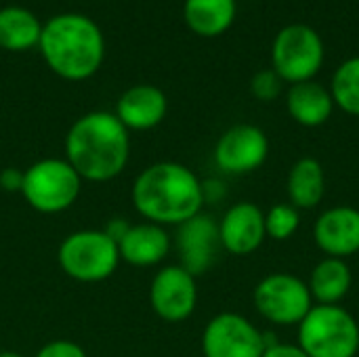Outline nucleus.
Here are the masks:
<instances>
[{"label":"nucleus","instance_id":"20e7f679","mask_svg":"<svg viewBox=\"0 0 359 357\" xmlns=\"http://www.w3.org/2000/svg\"><path fill=\"white\" fill-rule=\"evenodd\" d=\"M297 328L309 357H358L359 324L341 305H313Z\"/></svg>","mask_w":359,"mask_h":357},{"label":"nucleus","instance_id":"f03ea898","mask_svg":"<svg viewBox=\"0 0 359 357\" xmlns=\"http://www.w3.org/2000/svg\"><path fill=\"white\" fill-rule=\"evenodd\" d=\"M130 158V137L114 112H88L65 135V160L88 183L120 177Z\"/></svg>","mask_w":359,"mask_h":357},{"label":"nucleus","instance_id":"5701e85b","mask_svg":"<svg viewBox=\"0 0 359 357\" xmlns=\"http://www.w3.org/2000/svg\"><path fill=\"white\" fill-rule=\"evenodd\" d=\"M299 227H301V210H297L288 202L273 204L265 213V231H267V238H271L276 242L290 240L299 231Z\"/></svg>","mask_w":359,"mask_h":357},{"label":"nucleus","instance_id":"c85d7f7f","mask_svg":"<svg viewBox=\"0 0 359 357\" xmlns=\"http://www.w3.org/2000/svg\"><path fill=\"white\" fill-rule=\"evenodd\" d=\"M0 357H25L23 353H17V351H0Z\"/></svg>","mask_w":359,"mask_h":357},{"label":"nucleus","instance_id":"7ed1b4c3","mask_svg":"<svg viewBox=\"0 0 359 357\" xmlns=\"http://www.w3.org/2000/svg\"><path fill=\"white\" fill-rule=\"evenodd\" d=\"M38 48L48 69L69 82L93 78L105 59L101 27L80 13H59L42 23Z\"/></svg>","mask_w":359,"mask_h":357},{"label":"nucleus","instance_id":"cd10ccee","mask_svg":"<svg viewBox=\"0 0 359 357\" xmlns=\"http://www.w3.org/2000/svg\"><path fill=\"white\" fill-rule=\"evenodd\" d=\"M130 225H133V223H128L126 219H122V217H116V219H111V221L105 225V229H103V231H105V234H107V236H109V238H111L116 244H118V242H120V240L126 236V231L130 229Z\"/></svg>","mask_w":359,"mask_h":357},{"label":"nucleus","instance_id":"ddd939ff","mask_svg":"<svg viewBox=\"0 0 359 357\" xmlns=\"http://www.w3.org/2000/svg\"><path fill=\"white\" fill-rule=\"evenodd\" d=\"M221 248L233 257L257 252L267 240L265 213L255 202H238L225 210L219 221Z\"/></svg>","mask_w":359,"mask_h":357},{"label":"nucleus","instance_id":"f257e3e1","mask_svg":"<svg viewBox=\"0 0 359 357\" xmlns=\"http://www.w3.org/2000/svg\"><path fill=\"white\" fill-rule=\"evenodd\" d=\"M135 210L162 227H179L202 213L204 185L200 177L181 162H156L145 166L130 189Z\"/></svg>","mask_w":359,"mask_h":357},{"label":"nucleus","instance_id":"b1692460","mask_svg":"<svg viewBox=\"0 0 359 357\" xmlns=\"http://www.w3.org/2000/svg\"><path fill=\"white\" fill-rule=\"evenodd\" d=\"M282 86H284V80L273 69H261L250 80V93L255 95V99L265 101V103L278 99L282 93Z\"/></svg>","mask_w":359,"mask_h":357},{"label":"nucleus","instance_id":"aec40b11","mask_svg":"<svg viewBox=\"0 0 359 357\" xmlns=\"http://www.w3.org/2000/svg\"><path fill=\"white\" fill-rule=\"evenodd\" d=\"M236 0H185L183 19L187 27L202 38H217L225 34L236 21Z\"/></svg>","mask_w":359,"mask_h":357},{"label":"nucleus","instance_id":"bb28decb","mask_svg":"<svg viewBox=\"0 0 359 357\" xmlns=\"http://www.w3.org/2000/svg\"><path fill=\"white\" fill-rule=\"evenodd\" d=\"M21 181H23V170L4 168L0 173V187L4 191H21Z\"/></svg>","mask_w":359,"mask_h":357},{"label":"nucleus","instance_id":"412c9836","mask_svg":"<svg viewBox=\"0 0 359 357\" xmlns=\"http://www.w3.org/2000/svg\"><path fill=\"white\" fill-rule=\"evenodd\" d=\"M42 34L40 19L25 6L0 8V48L11 53H23L38 46Z\"/></svg>","mask_w":359,"mask_h":357},{"label":"nucleus","instance_id":"a211bd4d","mask_svg":"<svg viewBox=\"0 0 359 357\" xmlns=\"http://www.w3.org/2000/svg\"><path fill=\"white\" fill-rule=\"evenodd\" d=\"M288 204L297 210H311L322 204L326 196V170L316 158H301L290 166L286 179Z\"/></svg>","mask_w":359,"mask_h":357},{"label":"nucleus","instance_id":"423d86ee","mask_svg":"<svg viewBox=\"0 0 359 357\" xmlns=\"http://www.w3.org/2000/svg\"><path fill=\"white\" fill-rule=\"evenodd\" d=\"M118 244L103 229H80L63 238L57 250L61 271L82 284L105 282L120 265Z\"/></svg>","mask_w":359,"mask_h":357},{"label":"nucleus","instance_id":"6e6552de","mask_svg":"<svg viewBox=\"0 0 359 357\" xmlns=\"http://www.w3.org/2000/svg\"><path fill=\"white\" fill-rule=\"evenodd\" d=\"M257 314L273 326H299L316 305L309 286L299 276L278 271L265 276L252 292Z\"/></svg>","mask_w":359,"mask_h":357},{"label":"nucleus","instance_id":"2eb2a0df","mask_svg":"<svg viewBox=\"0 0 359 357\" xmlns=\"http://www.w3.org/2000/svg\"><path fill=\"white\" fill-rule=\"evenodd\" d=\"M114 114L128 133L151 130L166 118L168 99L164 90L154 84H135L120 95Z\"/></svg>","mask_w":359,"mask_h":357},{"label":"nucleus","instance_id":"9d476101","mask_svg":"<svg viewBox=\"0 0 359 357\" xmlns=\"http://www.w3.org/2000/svg\"><path fill=\"white\" fill-rule=\"evenodd\" d=\"M149 305L162 322H185L198 305L196 276L181 265L160 267L149 284Z\"/></svg>","mask_w":359,"mask_h":357},{"label":"nucleus","instance_id":"f3484780","mask_svg":"<svg viewBox=\"0 0 359 357\" xmlns=\"http://www.w3.org/2000/svg\"><path fill=\"white\" fill-rule=\"evenodd\" d=\"M286 109L297 124L305 128H318L330 120L334 112V101L330 88L316 80H307L290 84L286 93Z\"/></svg>","mask_w":359,"mask_h":357},{"label":"nucleus","instance_id":"0eeeda50","mask_svg":"<svg viewBox=\"0 0 359 357\" xmlns=\"http://www.w3.org/2000/svg\"><path fill=\"white\" fill-rule=\"evenodd\" d=\"M322 36L305 23H292L278 32L271 46V69L290 84L307 82L324 65Z\"/></svg>","mask_w":359,"mask_h":357},{"label":"nucleus","instance_id":"1a4fd4ad","mask_svg":"<svg viewBox=\"0 0 359 357\" xmlns=\"http://www.w3.org/2000/svg\"><path fill=\"white\" fill-rule=\"evenodd\" d=\"M200 345L204 357H263L267 349L265 332L236 311H223L208 320Z\"/></svg>","mask_w":359,"mask_h":357},{"label":"nucleus","instance_id":"f8f14e48","mask_svg":"<svg viewBox=\"0 0 359 357\" xmlns=\"http://www.w3.org/2000/svg\"><path fill=\"white\" fill-rule=\"evenodd\" d=\"M177 250L181 259V267H185L191 276L206 274L221 250L219 240V223L210 215H196L177 227Z\"/></svg>","mask_w":359,"mask_h":357},{"label":"nucleus","instance_id":"4468645a","mask_svg":"<svg viewBox=\"0 0 359 357\" xmlns=\"http://www.w3.org/2000/svg\"><path fill=\"white\" fill-rule=\"evenodd\" d=\"M313 240L326 257L349 259L359 252V210L355 206L326 208L313 225Z\"/></svg>","mask_w":359,"mask_h":357},{"label":"nucleus","instance_id":"39448f33","mask_svg":"<svg viewBox=\"0 0 359 357\" xmlns=\"http://www.w3.org/2000/svg\"><path fill=\"white\" fill-rule=\"evenodd\" d=\"M82 179L65 158H42L23 170L21 196L40 215H59L76 204Z\"/></svg>","mask_w":359,"mask_h":357},{"label":"nucleus","instance_id":"4be33fe9","mask_svg":"<svg viewBox=\"0 0 359 357\" xmlns=\"http://www.w3.org/2000/svg\"><path fill=\"white\" fill-rule=\"evenodd\" d=\"M330 95L334 107L349 116H359V57L343 61L332 74Z\"/></svg>","mask_w":359,"mask_h":357},{"label":"nucleus","instance_id":"6ab92c4d","mask_svg":"<svg viewBox=\"0 0 359 357\" xmlns=\"http://www.w3.org/2000/svg\"><path fill=\"white\" fill-rule=\"evenodd\" d=\"M353 274L345 259L324 257L309 274L307 286L316 305H339L351 290Z\"/></svg>","mask_w":359,"mask_h":357},{"label":"nucleus","instance_id":"9b49d317","mask_svg":"<svg viewBox=\"0 0 359 357\" xmlns=\"http://www.w3.org/2000/svg\"><path fill=\"white\" fill-rule=\"evenodd\" d=\"M269 156V139L255 124L229 126L215 145V164L227 175H250L259 170Z\"/></svg>","mask_w":359,"mask_h":357},{"label":"nucleus","instance_id":"393cba45","mask_svg":"<svg viewBox=\"0 0 359 357\" xmlns=\"http://www.w3.org/2000/svg\"><path fill=\"white\" fill-rule=\"evenodd\" d=\"M34 357H88L84 347H80L74 341L67 339H55L46 345H42L38 349V353Z\"/></svg>","mask_w":359,"mask_h":357},{"label":"nucleus","instance_id":"dca6fc26","mask_svg":"<svg viewBox=\"0 0 359 357\" xmlns=\"http://www.w3.org/2000/svg\"><path fill=\"white\" fill-rule=\"evenodd\" d=\"M172 240L166 227L156 223H135L126 236L118 242L120 259L135 267H154L160 265L170 252Z\"/></svg>","mask_w":359,"mask_h":357},{"label":"nucleus","instance_id":"a878e982","mask_svg":"<svg viewBox=\"0 0 359 357\" xmlns=\"http://www.w3.org/2000/svg\"><path fill=\"white\" fill-rule=\"evenodd\" d=\"M263 357H309L299 345H290V343H276L271 347L265 349Z\"/></svg>","mask_w":359,"mask_h":357}]
</instances>
